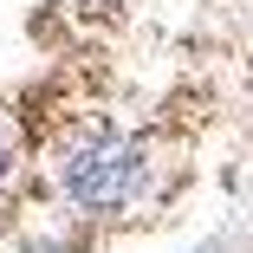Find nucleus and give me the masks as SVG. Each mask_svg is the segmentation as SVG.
Returning <instances> with one entry per match:
<instances>
[{
	"instance_id": "nucleus-1",
	"label": "nucleus",
	"mask_w": 253,
	"mask_h": 253,
	"mask_svg": "<svg viewBox=\"0 0 253 253\" xmlns=\"http://www.w3.org/2000/svg\"><path fill=\"white\" fill-rule=\"evenodd\" d=\"M59 188L78 214H124L149 188V149L124 130H84L59 156Z\"/></svg>"
},
{
	"instance_id": "nucleus-2",
	"label": "nucleus",
	"mask_w": 253,
	"mask_h": 253,
	"mask_svg": "<svg viewBox=\"0 0 253 253\" xmlns=\"http://www.w3.org/2000/svg\"><path fill=\"white\" fill-rule=\"evenodd\" d=\"M7 175H13V130L0 124V188H7Z\"/></svg>"
}]
</instances>
